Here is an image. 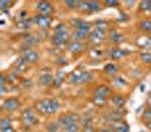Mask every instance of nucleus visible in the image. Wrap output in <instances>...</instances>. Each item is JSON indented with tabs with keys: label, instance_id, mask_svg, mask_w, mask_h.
<instances>
[{
	"label": "nucleus",
	"instance_id": "f257e3e1",
	"mask_svg": "<svg viewBox=\"0 0 151 132\" xmlns=\"http://www.w3.org/2000/svg\"><path fill=\"white\" fill-rule=\"evenodd\" d=\"M59 102L56 98H45L37 103V110L42 114H55L59 110Z\"/></svg>",
	"mask_w": 151,
	"mask_h": 132
},
{
	"label": "nucleus",
	"instance_id": "f03ea898",
	"mask_svg": "<svg viewBox=\"0 0 151 132\" xmlns=\"http://www.w3.org/2000/svg\"><path fill=\"white\" fill-rule=\"evenodd\" d=\"M52 42L56 46H61V45L69 43V35H68L67 27L65 24H59L58 26H56Z\"/></svg>",
	"mask_w": 151,
	"mask_h": 132
},
{
	"label": "nucleus",
	"instance_id": "7ed1b4c3",
	"mask_svg": "<svg viewBox=\"0 0 151 132\" xmlns=\"http://www.w3.org/2000/svg\"><path fill=\"white\" fill-rule=\"evenodd\" d=\"M92 78H93L92 73L85 70H74L69 73L70 84H86L92 80Z\"/></svg>",
	"mask_w": 151,
	"mask_h": 132
},
{
	"label": "nucleus",
	"instance_id": "20e7f679",
	"mask_svg": "<svg viewBox=\"0 0 151 132\" xmlns=\"http://www.w3.org/2000/svg\"><path fill=\"white\" fill-rule=\"evenodd\" d=\"M21 117H22L23 124L26 125V126H33V125L38 124L39 122L37 114L32 109H26V110L23 111Z\"/></svg>",
	"mask_w": 151,
	"mask_h": 132
},
{
	"label": "nucleus",
	"instance_id": "39448f33",
	"mask_svg": "<svg viewBox=\"0 0 151 132\" xmlns=\"http://www.w3.org/2000/svg\"><path fill=\"white\" fill-rule=\"evenodd\" d=\"M78 121H80V117H78L77 114H67V115H64V116L59 117L58 124L61 126V129H64V128H66L68 125L77 124Z\"/></svg>",
	"mask_w": 151,
	"mask_h": 132
},
{
	"label": "nucleus",
	"instance_id": "423d86ee",
	"mask_svg": "<svg viewBox=\"0 0 151 132\" xmlns=\"http://www.w3.org/2000/svg\"><path fill=\"white\" fill-rule=\"evenodd\" d=\"M106 37V32L102 29L94 28L89 35V40L92 44H100Z\"/></svg>",
	"mask_w": 151,
	"mask_h": 132
},
{
	"label": "nucleus",
	"instance_id": "0eeeda50",
	"mask_svg": "<svg viewBox=\"0 0 151 132\" xmlns=\"http://www.w3.org/2000/svg\"><path fill=\"white\" fill-rule=\"evenodd\" d=\"M22 57L29 63H37L39 60V53L31 48H25L22 51Z\"/></svg>",
	"mask_w": 151,
	"mask_h": 132
},
{
	"label": "nucleus",
	"instance_id": "6e6552de",
	"mask_svg": "<svg viewBox=\"0 0 151 132\" xmlns=\"http://www.w3.org/2000/svg\"><path fill=\"white\" fill-rule=\"evenodd\" d=\"M38 11L40 13V15L42 16H50L53 13V7L52 5L49 1H40L38 2Z\"/></svg>",
	"mask_w": 151,
	"mask_h": 132
},
{
	"label": "nucleus",
	"instance_id": "1a4fd4ad",
	"mask_svg": "<svg viewBox=\"0 0 151 132\" xmlns=\"http://www.w3.org/2000/svg\"><path fill=\"white\" fill-rule=\"evenodd\" d=\"M33 22L38 25L39 27L41 28H48L50 25H51V17L50 16H42V15H38L33 18Z\"/></svg>",
	"mask_w": 151,
	"mask_h": 132
},
{
	"label": "nucleus",
	"instance_id": "9d476101",
	"mask_svg": "<svg viewBox=\"0 0 151 132\" xmlns=\"http://www.w3.org/2000/svg\"><path fill=\"white\" fill-rule=\"evenodd\" d=\"M19 106H21V103L18 102L17 98H14V97L7 98V99L4 102V104H2L4 110L8 111V112H15L16 110H18Z\"/></svg>",
	"mask_w": 151,
	"mask_h": 132
},
{
	"label": "nucleus",
	"instance_id": "9b49d317",
	"mask_svg": "<svg viewBox=\"0 0 151 132\" xmlns=\"http://www.w3.org/2000/svg\"><path fill=\"white\" fill-rule=\"evenodd\" d=\"M85 45L82 43V41H72L67 44V50L70 53H81L84 51Z\"/></svg>",
	"mask_w": 151,
	"mask_h": 132
},
{
	"label": "nucleus",
	"instance_id": "f8f14e48",
	"mask_svg": "<svg viewBox=\"0 0 151 132\" xmlns=\"http://www.w3.org/2000/svg\"><path fill=\"white\" fill-rule=\"evenodd\" d=\"M27 65H29V62L23 58V57H21L19 59H17V61L15 62V66H14L15 73L25 72V71H26V69H27Z\"/></svg>",
	"mask_w": 151,
	"mask_h": 132
},
{
	"label": "nucleus",
	"instance_id": "ddd939ff",
	"mask_svg": "<svg viewBox=\"0 0 151 132\" xmlns=\"http://www.w3.org/2000/svg\"><path fill=\"white\" fill-rule=\"evenodd\" d=\"M114 132H129V124L125 122V121H118V122H115L111 123V128H110Z\"/></svg>",
	"mask_w": 151,
	"mask_h": 132
},
{
	"label": "nucleus",
	"instance_id": "4468645a",
	"mask_svg": "<svg viewBox=\"0 0 151 132\" xmlns=\"http://www.w3.org/2000/svg\"><path fill=\"white\" fill-rule=\"evenodd\" d=\"M136 44L140 48H143V49H151V36L143 35V36L139 37L136 40Z\"/></svg>",
	"mask_w": 151,
	"mask_h": 132
},
{
	"label": "nucleus",
	"instance_id": "2eb2a0df",
	"mask_svg": "<svg viewBox=\"0 0 151 132\" xmlns=\"http://www.w3.org/2000/svg\"><path fill=\"white\" fill-rule=\"evenodd\" d=\"M127 54V52L122 50V49H118V48H115V49H111L109 51V57L114 60H119V59L124 58L125 55Z\"/></svg>",
	"mask_w": 151,
	"mask_h": 132
},
{
	"label": "nucleus",
	"instance_id": "dca6fc26",
	"mask_svg": "<svg viewBox=\"0 0 151 132\" xmlns=\"http://www.w3.org/2000/svg\"><path fill=\"white\" fill-rule=\"evenodd\" d=\"M89 35H90V31L75 29V32L73 33V38H74V41H82L84 38L89 37Z\"/></svg>",
	"mask_w": 151,
	"mask_h": 132
},
{
	"label": "nucleus",
	"instance_id": "f3484780",
	"mask_svg": "<svg viewBox=\"0 0 151 132\" xmlns=\"http://www.w3.org/2000/svg\"><path fill=\"white\" fill-rule=\"evenodd\" d=\"M72 25L75 27V29H84V31H90L91 24L84 21H72Z\"/></svg>",
	"mask_w": 151,
	"mask_h": 132
},
{
	"label": "nucleus",
	"instance_id": "a211bd4d",
	"mask_svg": "<svg viewBox=\"0 0 151 132\" xmlns=\"http://www.w3.org/2000/svg\"><path fill=\"white\" fill-rule=\"evenodd\" d=\"M39 81H40V84L43 85V86H49V85L53 84V77L50 73H43V75L40 76Z\"/></svg>",
	"mask_w": 151,
	"mask_h": 132
},
{
	"label": "nucleus",
	"instance_id": "6ab92c4d",
	"mask_svg": "<svg viewBox=\"0 0 151 132\" xmlns=\"http://www.w3.org/2000/svg\"><path fill=\"white\" fill-rule=\"evenodd\" d=\"M109 94H110V89L107 86H99L94 90V96H100V97H105L106 98Z\"/></svg>",
	"mask_w": 151,
	"mask_h": 132
},
{
	"label": "nucleus",
	"instance_id": "aec40b11",
	"mask_svg": "<svg viewBox=\"0 0 151 132\" xmlns=\"http://www.w3.org/2000/svg\"><path fill=\"white\" fill-rule=\"evenodd\" d=\"M101 10V5L98 1H88V13H98Z\"/></svg>",
	"mask_w": 151,
	"mask_h": 132
},
{
	"label": "nucleus",
	"instance_id": "412c9836",
	"mask_svg": "<svg viewBox=\"0 0 151 132\" xmlns=\"http://www.w3.org/2000/svg\"><path fill=\"white\" fill-rule=\"evenodd\" d=\"M140 28L143 31L144 33H149L151 34V21L149 19H144L140 23Z\"/></svg>",
	"mask_w": 151,
	"mask_h": 132
},
{
	"label": "nucleus",
	"instance_id": "4be33fe9",
	"mask_svg": "<svg viewBox=\"0 0 151 132\" xmlns=\"http://www.w3.org/2000/svg\"><path fill=\"white\" fill-rule=\"evenodd\" d=\"M109 37H110V40L113 41L114 43H121L122 41L124 40V38H123V35L119 34L117 31H111V33H110Z\"/></svg>",
	"mask_w": 151,
	"mask_h": 132
},
{
	"label": "nucleus",
	"instance_id": "5701e85b",
	"mask_svg": "<svg viewBox=\"0 0 151 132\" xmlns=\"http://www.w3.org/2000/svg\"><path fill=\"white\" fill-rule=\"evenodd\" d=\"M111 103H113L114 105L116 106V107H122V106H124V104H125V99L122 97V96H113V98H111Z\"/></svg>",
	"mask_w": 151,
	"mask_h": 132
},
{
	"label": "nucleus",
	"instance_id": "b1692460",
	"mask_svg": "<svg viewBox=\"0 0 151 132\" xmlns=\"http://www.w3.org/2000/svg\"><path fill=\"white\" fill-rule=\"evenodd\" d=\"M105 71H106L108 75H115V73L118 72V67L116 66L115 63H108L105 66Z\"/></svg>",
	"mask_w": 151,
	"mask_h": 132
},
{
	"label": "nucleus",
	"instance_id": "393cba45",
	"mask_svg": "<svg viewBox=\"0 0 151 132\" xmlns=\"http://www.w3.org/2000/svg\"><path fill=\"white\" fill-rule=\"evenodd\" d=\"M8 128H12V121L9 117H2L0 120V131L6 130Z\"/></svg>",
	"mask_w": 151,
	"mask_h": 132
},
{
	"label": "nucleus",
	"instance_id": "a878e982",
	"mask_svg": "<svg viewBox=\"0 0 151 132\" xmlns=\"http://www.w3.org/2000/svg\"><path fill=\"white\" fill-rule=\"evenodd\" d=\"M64 78H65V72H60L57 73V76L55 77V80H53V85L56 86V87H59L61 84L64 82Z\"/></svg>",
	"mask_w": 151,
	"mask_h": 132
},
{
	"label": "nucleus",
	"instance_id": "bb28decb",
	"mask_svg": "<svg viewBox=\"0 0 151 132\" xmlns=\"http://www.w3.org/2000/svg\"><path fill=\"white\" fill-rule=\"evenodd\" d=\"M139 8L141 11H149L151 10V1L150 0H143L140 2L139 5Z\"/></svg>",
	"mask_w": 151,
	"mask_h": 132
},
{
	"label": "nucleus",
	"instance_id": "cd10ccee",
	"mask_svg": "<svg viewBox=\"0 0 151 132\" xmlns=\"http://www.w3.org/2000/svg\"><path fill=\"white\" fill-rule=\"evenodd\" d=\"M25 45L29 48V46H32V45H35V44L38 43V38L35 36H33V35H29V36L25 38Z\"/></svg>",
	"mask_w": 151,
	"mask_h": 132
},
{
	"label": "nucleus",
	"instance_id": "c85d7f7f",
	"mask_svg": "<svg viewBox=\"0 0 151 132\" xmlns=\"http://www.w3.org/2000/svg\"><path fill=\"white\" fill-rule=\"evenodd\" d=\"M61 126L58 123H50L47 125V131L48 132H59Z\"/></svg>",
	"mask_w": 151,
	"mask_h": 132
},
{
	"label": "nucleus",
	"instance_id": "c756f323",
	"mask_svg": "<svg viewBox=\"0 0 151 132\" xmlns=\"http://www.w3.org/2000/svg\"><path fill=\"white\" fill-rule=\"evenodd\" d=\"M92 102H93V104H96L98 106H102L106 103V98L105 97H100V96H94L93 99H92Z\"/></svg>",
	"mask_w": 151,
	"mask_h": 132
},
{
	"label": "nucleus",
	"instance_id": "7c9ffc66",
	"mask_svg": "<svg viewBox=\"0 0 151 132\" xmlns=\"http://www.w3.org/2000/svg\"><path fill=\"white\" fill-rule=\"evenodd\" d=\"M140 57H141V60L143 62L151 65V52H143V53H141Z\"/></svg>",
	"mask_w": 151,
	"mask_h": 132
},
{
	"label": "nucleus",
	"instance_id": "2f4dec72",
	"mask_svg": "<svg viewBox=\"0 0 151 132\" xmlns=\"http://www.w3.org/2000/svg\"><path fill=\"white\" fill-rule=\"evenodd\" d=\"M63 130L65 132H78L80 131V126H78V124H72L64 128Z\"/></svg>",
	"mask_w": 151,
	"mask_h": 132
},
{
	"label": "nucleus",
	"instance_id": "473e14b6",
	"mask_svg": "<svg viewBox=\"0 0 151 132\" xmlns=\"http://www.w3.org/2000/svg\"><path fill=\"white\" fill-rule=\"evenodd\" d=\"M31 24L32 23L30 21L24 19V21H21V22L17 23V27H19V28H29V27H31Z\"/></svg>",
	"mask_w": 151,
	"mask_h": 132
},
{
	"label": "nucleus",
	"instance_id": "72a5a7b5",
	"mask_svg": "<svg viewBox=\"0 0 151 132\" xmlns=\"http://www.w3.org/2000/svg\"><path fill=\"white\" fill-rule=\"evenodd\" d=\"M13 4L14 2H12V1H5V0H2V1H0V9L1 10L9 9V8L13 6Z\"/></svg>",
	"mask_w": 151,
	"mask_h": 132
},
{
	"label": "nucleus",
	"instance_id": "f704fd0d",
	"mask_svg": "<svg viewBox=\"0 0 151 132\" xmlns=\"http://www.w3.org/2000/svg\"><path fill=\"white\" fill-rule=\"evenodd\" d=\"M143 120L145 122H150L151 121V109H147L143 113Z\"/></svg>",
	"mask_w": 151,
	"mask_h": 132
},
{
	"label": "nucleus",
	"instance_id": "c9c22d12",
	"mask_svg": "<svg viewBox=\"0 0 151 132\" xmlns=\"http://www.w3.org/2000/svg\"><path fill=\"white\" fill-rule=\"evenodd\" d=\"M104 4H105L106 7H117V6L119 5L118 1H114V0H107Z\"/></svg>",
	"mask_w": 151,
	"mask_h": 132
},
{
	"label": "nucleus",
	"instance_id": "e433bc0d",
	"mask_svg": "<svg viewBox=\"0 0 151 132\" xmlns=\"http://www.w3.org/2000/svg\"><path fill=\"white\" fill-rule=\"evenodd\" d=\"M65 4H66V6H68V8H70V9L77 8V6H78V1H66Z\"/></svg>",
	"mask_w": 151,
	"mask_h": 132
},
{
	"label": "nucleus",
	"instance_id": "4c0bfd02",
	"mask_svg": "<svg viewBox=\"0 0 151 132\" xmlns=\"http://www.w3.org/2000/svg\"><path fill=\"white\" fill-rule=\"evenodd\" d=\"M82 132H97L92 126H88V128H83Z\"/></svg>",
	"mask_w": 151,
	"mask_h": 132
},
{
	"label": "nucleus",
	"instance_id": "58836bf2",
	"mask_svg": "<svg viewBox=\"0 0 151 132\" xmlns=\"http://www.w3.org/2000/svg\"><path fill=\"white\" fill-rule=\"evenodd\" d=\"M0 132H16L15 129L12 126V128H8V129H6V130H1Z\"/></svg>",
	"mask_w": 151,
	"mask_h": 132
},
{
	"label": "nucleus",
	"instance_id": "ea45409f",
	"mask_svg": "<svg viewBox=\"0 0 151 132\" xmlns=\"http://www.w3.org/2000/svg\"><path fill=\"white\" fill-rule=\"evenodd\" d=\"M99 132H114L111 129H101Z\"/></svg>",
	"mask_w": 151,
	"mask_h": 132
},
{
	"label": "nucleus",
	"instance_id": "a19ab883",
	"mask_svg": "<svg viewBox=\"0 0 151 132\" xmlns=\"http://www.w3.org/2000/svg\"><path fill=\"white\" fill-rule=\"evenodd\" d=\"M145 125H147V128H148L149 130H151V121L150 122H145Z\"/></svg>",
	"mask_w": 151,
	"mask_h": 132
},
{
	"label": "nucleus",
	"instance_id": "79ce46f5",
	"mask_svg": "<svg viewBox=\"0 0 151 132\" xmlns=\"http://www.w3.org/2000/svg\"><path fill=\"white\" fill-rule=\"evenodd\" d=\"M149 109H151V98L149 99Z\"/></svg>",
	"mask_w": 151,
	"mask_h": 132
}]
</instances>
